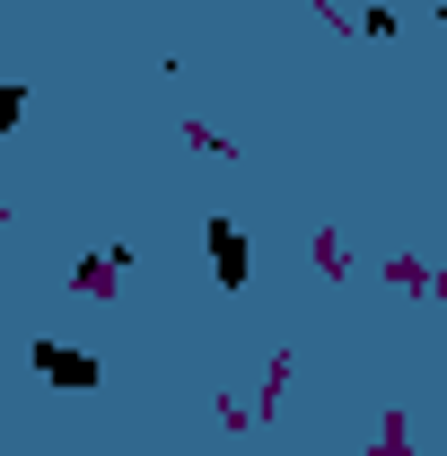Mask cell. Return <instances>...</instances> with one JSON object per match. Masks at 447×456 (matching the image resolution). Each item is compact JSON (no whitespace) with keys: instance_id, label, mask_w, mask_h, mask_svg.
<instances>
[{"instance_id":"3957f363","label":"cell","mask_w":447,"mask_h":456,"mask_svg":"<svg viewBox=\"0 0 447 456\" xmlns=\"http://www.w3.org/2000/svg\"><path fill=\"white\" fill-rule=\"evenodd\" d=\"M18 106H27V97H18V88H0V132L18 123Z\"/></svg>"},{"instance_id":"6da1fadb","label":"cell","mask_w":447,"mask_h":456,"mask_svg":"<svg viewBox=\"0 0 447 456\" xmlns=\"http://www.w3.org/2000/svg\"><path fill=\"white\" fill-rule=\"evenodd\" d=\"M36 369H45L53 387H70V395H79V387H97V360H88V351H70V342H36Z\"/></svg>"},{"instance_id":"7a4b0ae2","label":"cell","mask_w":447,"mask_h":456,"mask_svg":"<svg viewBox=\"0 0 447 456\" xmlns=\"http://www.w3.org/2000/svg\"><path fill=\"white\" fill-rule=\"evenodd\" d=\"M211 264H220V281H228V289L246 281V237H237V228H228V220L211 228Z\"/></svg>"}]
</instances>
